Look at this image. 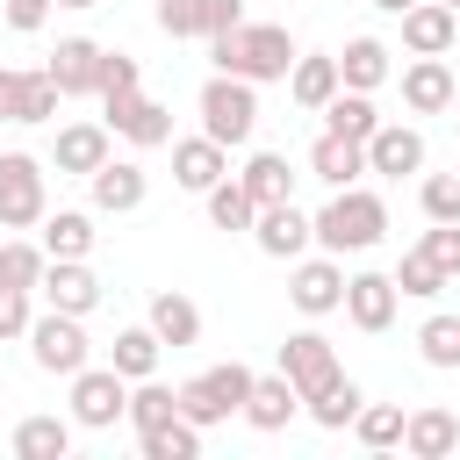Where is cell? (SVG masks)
I'll list each match as a JSON object with an SVG mask.
<instances>
[{"instance_id":"6da1fadb","label":"cell","mask_w":460,"mask_h":460,"mask_svg":"<svg viewBox=\"0 0 460 460\" xmlns=\"http://www.w3.org/2000/svg\"><path fill=\"white\" fill-rule=\"evenodd\" d=\"M208 58H216V72H237V79L266 86V79H288L302 50H295V36L280 22H237V29L208 36Z\"/></svg>"},{"instance_id":"7a4b0ae2","label":"cell","mask_w":460,"mask_h":460,"mask_svg":"<svg viewBox=\"0 0 460 460\" xmlns=\"http://www.w3.org/2000/svg\"><path fill=\"white\" fill-rule=\"evenodd\" d=\"M381 237H388V201L374 187H359V180L331 187V201L316 208V244L345 259V252H374Z\"/></svg>"},{"instance_id":"3957f363","label":"cell","mask_w":460,"mask_h":460,"mask_svg":"<svg viewBox=\"0 0 460 460\" xmlns=\"http://www.w3.org/2000/svg\"><path fill=\"white\" fill-rule=\"evenodd\" d=\"M252 367L244 359H223V367H208V374H194L187 388H180V417L187 424H230V417H244V395H252Z\"/></svg>"},{"instance_id":"277c9868","label":"cell","mask_w":460,"mask_h":460,"mask_svg":"<svg viewBox=\"0 0 460 460\" xmlns=\"http://www.w3.org/2000/svg\"><path fill=\"white\" fill-rule=\"evenodd\" d=\"M194 108H201V129H208L223 151H230V144H252V129H259V86L237 79V72H216Z\"/></svg>"},{"instance_id":"5b68a950","label":"cell","mask_w":460,"mask_h":460,"mask_svg":"<svg viewBox=\"0 0 460 460\" xmlns=\"http://www.w3.org/2000/svg\"><path fill=\"white\" fill-rule=\"evenodd\" d=\"M43 216H50L43 165L29 151H0V230H36Z\"/></svg>"},{"instance_id":"8992f818","label":"cell","mask_w":460,"mask_h":460,"mask_svg":"<svg viewBox=\"0 0 460 460\" xmlns=\"http://www.w3.org/2000/svg\"><path fill=\"white\" fill-rule=\"evenodd\" d=\"M129 417V374H115V367H79L72 374V424H86V431H108V424H122Z\"/></svg>"},{"instance_id":"52a82bcc","label":"cell","mask_w":460,"mask_h":460,"mask_svg":"<svg viewBox=\"0 0 460 460\" xmlns=\"http://www.w3.org/2000/svg\"><path fill=\"white\" fill-rule=\"evenodd\" d=\"M29 352H36V367L43 374H79L86 367V316H72V309H43L36 323H29Z\"/></svg>"},{"instance_id":"ba28073f","label":"cell","mask_w":460,"mask_h":460,"mask_svg":"<svg viewBox=\"0 0 460 460\" xmlns=\"http://www.w3.org/2000/svg\"><path fill=\"white\" fill-rule=\"evenodd\" d=\"M101 108H108V129H115V137H129L137 151L172 144V108H165V101H151L144 86H137V93H108Z\"/></svg>"},{"instance_id":"9c48e42d","label":"cell","mask_w":460,"mask_h":460,"mask_svg":"<svg viewBox=\"0 0 460 460\" xmlns=\"http://www.w3.org/2000/svg\"><path fill=\"white\" fill-rule=\"evenodd\" d=\"M280 374H288V381L302 388V402H309V395H323L345 367H338V345H331L323 331H295V338L280 345Z\"/></svg>"},{"instance_id":"30bf717a","label":"cell","mask_w":460,"mask_h":460,"mask_svg":"<svg viewBox=\"0 0 460 460\" xmlns=\"http://www.w3.org/2000/svg\"><path fill=\"white\" fill-rule=\"evenodd\" d=\"M288 302H295L302 316H331V309H345V266H338V252H323V259H295V273H288Z\"/></svg>"},{"instance_id":"8fae6325","label":"cell","mask_w":460,"mask_h":460,"mask_svg":"<svg viewBox=\"0 0 460 460\" xmlns=\"http://www.w3.org/2000/svg\"><path fill=\"white\" fill-rule=\"evenodd\" d=\"M252 244H259L266 259H302V252L316 244V216H302L295 201H266L259 223H252Z\"/></svg>"},{"instance_id":"7c38bea8","label":"cell","mask_w":460,"mask_h":460,"mask_svg":"<svg viewBox=\"0 0 460 460\" xmlns=\"http://www.w3.org/2000/svg\"><path fill=\"white\" fill-rule=\"evenodd\" d=\"M36 295H43V309H72V316H86V309L101 302V273H93L86 259H50L43 280H36Z\"/></svg>"},{"instance_id":"4fadbf2b","label":"cell","mask_w":460,"mask_h":460,"mask_svg":"<svg viewBox=\"0 0 460 460\" xmlns=\"http://www.w3.org/2000/svg\"><path fill=\"white\" fill-rule=\"evenodd\" d=\"M402 22V50L410 58H446L453 43H460V14L446 7V0H417L410 14H395Z\"/></svg>"},{"instance_id":"5bb4252c","label":"cell","mask_w":460,"mask_h":460,"mask_svg":"<svg viewBox=\"0 0 460 460\" xmlns=\"http://www.w3.org/2000/svg\"><path fill=\"white\" fill-rule=\"evenodd\" d=\"M108 122H65L58 129V144H50V165L58 172H72V180H93L101 165H108Z\"/></svg>"},{"instance_id":"9a60e30c","label":"cell","mask_w":460,"mask_h":460,"mask_svg":"<svg viewBox=\"0 0 460 460\" xmlns=\"http://www.w3.org/2000/svg\"><path fill=\"white\" fill-rule=\"evenodd\" d=\"M453 93H460V79H453L446 58H410L402 65V108L410 115H438V108H453Z\"/></svg>"},{"instance_id":"2e32d148","label":"cell","mask_w":460,"mask_h":460,"mask_svg":"<svg viewBox=\"0 0 460 460\" xmlns=\"http://www.w3.org/2000/svg\"><path fill=\"white\" fill-rule=\"evenodd\" d=\"M367 172H388V180L424 172V129H410V122H381V129L367 137Z\"/></svg>"},{"instance_id":"e0dca14e","label":"cell","mask_w":460,"mask_h":460,"mask_svg":"<svg viewBox=\"0 0 460 460\" xmlns=\"http://www.w3.org/2000/svg\"><path fill=\"white\" fill-rule=\"evenodd\" d=\"M230 172V151L201 129V137H172V180L187 187V194H208L216 180Z\"/></svg>"},{"instance_id":"ac0fdd59","label":"cell","mask_w":460,"mask_h":460,"mask_svg":"<svg viewBox=\"0 0 460 460\" xmlns=\"http://www.w3.org/2000/svg\"><path fill=\"white\" fill-rule=\"evenodd\" d=\"M395 302H402L395 273H352V280H345V316H352L359 331H388V323H395Z\"/></svg>"},{"instance_id":"d6986e66","label":"cell","mask_w":460,"mask_h":460,"mask_svg":"<svg viewBox=\"0 0 460 460\" xmlns=\"http://www.w3.org/2000/svg\"><path fill=\"white\" fill-rule=\"evenodd\" d=\"M101 58H108V50H101L93 36H58V50H50L43 72H50L65 93H101Z\"/></svg>"},{"instance_id":"ffe728a7","label":"cell","mask_w":460,"mask_h":460,"mask_svg":"<svg viewBox=\"0 0 460 460\" xmlns=\"http://www.w3.org/2000/svg\"><path fill=\"white\" fill-rule=\"evenodd\" d=\"M86 187H93V208H101V216H129V208H144V194H151V180H144L137 158H108Z\"/></svg>"},{"instance_id":"44dd1931","label":"cell","mask_w":460,"mask_h":460,"mask_svg":"<svg viewBox=\"0 0 460 460\" xmlns=\"http://www.w3.org/2000/svg\"><path fill=\"white\" fill-rule=\"evenodd\" d=\"M172 352H187V345H201V302L194 295H180V288H158L151 295V316H144Z\"/></svg>"},{"instance_id":"7402d4cb","label":"cell","mask_w":460,"mask_h":460,"mask_svg":"<svg viewBox=\"0 0 460 460\" xmlns=\"http://www.w3.org/2000/svg\"><path fill=\"white\" fill-rule=\"evenodd\" d=\"M295 410H302V388H295L288 374H259L252 395H244V424H252V431H288Z\"/></svg>"},{"instance_id":"603a6c76","label":"cell","mask_w":460,"mask_h":460,"mask_svg":"<svg viewBox=\"0 0 460 460\" xmlns=\"http://www.w3.org/2000/svg\"><path fill=\"white\" fill-rule=\"evenodd\" d=\"M453 446H460V417H453L446 402L410 410V424H402V453H417V460H446Z\"/></svg>"},{"instance_id":"cb8c5ba5","label":"cell","mask_w":460,"mask_h":460,"mask_svg":"<svg viewBox=\"0 0 460 460\" xmlns=\"http://www.w3.org/2000/svg\"><path fill=\"white\" fill-rule=\"evenodd\" d=\"M309 172H316L323 187H352V180L367 172V144H352V137L323 129V137L309 144Z\"/></svg>"},{"instance_id":"d4e9b609","label":"cell","mask_w":460,"mask_h":460,"mask_svg":"<svg viewBox=\"0 0 460 460\" xmlns=\"http://www.w3.org/2000/svg\"><path fill=\"white\" fill-rule=\"evenodd\" d=\"M388 58H395V50H388L381 36H352V43L338 50V79H345V86H359V93H374V86L395 72Z\"/></svg>"},{"instance_id":"484cf974","label":"cell","mask_w":460,"mask_h":460,"mask_svg":"<svg viewBox=\"0 0 460 460\" xmlns=\"http://www.w3.org/2000/svg\"><path fill=\"white\" fill-rule=\"evenodd\" d=\"M338 86H345V79H338V58H323V50L295 58V72H288V93H295V108H309V115H323V101H331Z\"/></svg>"},{"instance_id":"4316f807","label":"cell","mask_w":460,"mask_h":460,"mask_svg":"<svg viewBox=\"0 0 460 460\" xmlns=\"http://www.w3.org/2000/svg\"><path fill=\"white\" fill-rule=\"evenodd\" d=\"M323 129H338V137L367 144V137L381 129V108H374V93H359V86H338V93L323 101Z\"/></svg>"},{"instance_id":"83f0119b","label":"cell","mask_w":460,"mask_h":460,"mask_svg":"<svg viewBox=\"0 0 460 460\" xmlns=\"http://www.w3.org/2000/svg\"><path fill=\"white\" fill-rule=\"evenodd\" d=\"M158 352H165V338H158L151 323H129V331H115L108 367H115V374H129V381H151V374H158Z\"/></svg>"},{"instance_id":"f1b7e54d","label":"cell","mask_w":460,"mask_h":460,"mask_svg":"<svg viewBox=\"0 0 460 460\" xmlns=\"http://www.w3.org/2000/svg\"><path fill=\"white\" fill-rule=\"evenodd\" d=\"M72 453V417H22L14 424V460H65Z\"/></svg>"},{"instance_id":"f546056e","label":"cell","mask_w":460,"mask_h":460,"mask_svg":"<svg viewBox=\"0 0 460 460\" xmlns=\"http://www.w3.org/2000/svg\"><path fill=\"white\" fill-rule=\"evenodd\" d=\"M237 180L252 187V201H259V208H266V201H295V172H288V158H280V151H252Z\"/></svg>"},{"instance_id":"4dcf8cb0","label":"cell","mask_w":460,"mask_h":460,"mask_svg":"<svg viewBox=\"0 0 460 460\" xmlns=\"http://www.w3.org/2000/svg\"><path fill=\"white\" fill-rule=\"evenodd\" d=\"M201 201H208V223H216V230H252V223H259L252 187H244V180H230V172H223V180H216Z\"/></svg>"},{"instance_id":"1f68e13d","label":"cell","mask_w":460,"mask_h":460,"mask_svg":"<svg viewBox=\"0 0 460 460\" xmlns=\"http://www.w3.org/2000/svg\"><path fill=\"white\" fill-rule=\"evenodd\" d=\"M43 252H50V259H86V252H93V216H86V208L43 216Z\"/></svg>"},{"instance_id":"d6a6232c","label":"cell","mask_w":460,"mask_h":460,"mask_svg":"<svg viewBox=\"0 0 460 460\" xmlns=\"http://www.w3.org/2000/svg\"><path fill=\"white\" fill-rule=\"evenodd\" d=\"M180 417V388H165L158 374L151 381H129V424L137 431H158V424H172Z\"/></svg>"},{"instance_id":"836d02e7","label":"cell","mask_w":460,"mask_h":460,"mask_svg":"<svg viewBox=\"0 0 460 460\" xmlns=\"http://www.w3.org/2000/svg\"><path fill=\"white\" fill-rule=\"evenodd\" d=\"M402 424H410V410H402V402H359V417H352V431H359V446H367V453L402 446Z\"/></svg>"},{"instance_id":"e575fe53","label":"cell","mask_w":460,"mask_h":460,"mask_svg":"<svg viewBox=\"0 0 460 460\" xmlns=\"http://www.w3.org/2000/svg\"><path fill=\"white\" fill-rule=\"evenodd\" d=\"M359 402H367V395H359V381H352V374H338V381H331L323 395H309L302 410H309V417H316L323 431H345V424L359 417Z\"/></svg>"},{"instance_id":"d590c367","label":"cell","mask_w":460,"mask_h":460,"mask_svg":"<svg viewBox=\"0 0 460 460\" xmlns=\"http://www.w3.org/2000/svg\"><path fill=\"white\" fill-rule=\"evenodd\" d=\"M446 280H453V273H446V266H438L424 244H410V252H402V266H395V288H402V295H417V302L446 295Z\"/></svg>"},{"instance_id":"8d00e7d4","label":"cell","mask_w":460,"mask_h":460,"mask_svg":"<svg viewBox=\"0 0 460 460\" xmlns=\"http://www.w3.org/2000/svg\"><path fill=\"white\" fill-rule=\"evenodd\" d=\"M137 446H144V460H194V453H201V424L172 417V424H158V431H137Z\"/></svg>"},{"instance_id":"74e56055","label":"cell","mask_w":460,"mask_h":460,"mask_svg":"<svg viewBox=\"0 0 460 460\" xmlns=\"http://www.w3.org/2000/svg\"><path fill=\"white\" fill-rule=\"evenodd\" d=\"M43 266H50L43 244H29V237H7V244H0V280H7V288H29V295H36Z\"/></svg>"},{"instance_id":"f35d334b","label":"cell","mask_w":460,"mask_h":460,"mask_svg":"<svg viewBox=\"0 0 460 460\" xmlns=\"http://www.w3.org/2000/svg\"><path fill=\"white\" fill-rule=\"evenodd\" d=\"M417 352H424V367H460V316H424Z\"/></svg>"},{"instance_id":"ab89813d","label":"cell","mask_w":460,"mask_h":460,"mask_svg":"<svg viewBox=\"0 0 460 460\" xmlns=\"http://www.w3.org/2000/svg\"><path fill=\"white\" fill-rule=\"evenodd\" d=\"M58 101H65V86L50 72H22V122H50Z\"/></svg>"},{"instance_id":"60d3db41","label":"cell","mask_w":460,"mask_h":460,"mask_svg":"<svg viewBox=\"0 0 460 460\" xmlns=\"http://www.w3.org/2000/svg\"><path fill=\"white\" fill-rule=\"evenodd\" d=\"M424 216L431 223H460V172H424Z\"/></svg>"},{"instance_id":"b9f144b4","label":"cell","mask_w":460,"mask_h":460,"mask_svg":"<svg viewBox=\"0 0 460 460\" xmlns=\"http://www.w3.org/2000/svg\"><path fill=\"white\" fill-rule=\"evenodd\" d=\"M137 86H144V65H137L129 50H108V58H101V101H108V93H137Z\"/></svg>"},{"instance_id":"7bdbcfd3","label":"cell","mask_w":460,"mask_h":460,"mask_svg":"<svg viewBox=\"0 0 460 460\" xmlns=\"http://www.w3.org/2000/svg\"><path fill=\"white\" fill-rule=\"evenodd\" d=\"M158 29L180 43V36H208L201 29V0H158Z\"/></svg>"},{"instance_id":"ee69618b","label":"cell","mask_w":460,"mask_h":460,"mask_svg":"<svg viewBox=\"0 0 460 460\" xmlns=\"http://www.w3.org/2000/svg\"><path fill=\"white\" fill-rule=\"evenodd\" d=\"M36 309H29V288H7L0 280V338H29Z\"/></svg>"},{"instance_id":"f6af8a7d","label":"cell","mask_w":460,"mask_h":460,"mask_svg":"<svg viewBox=\"0 0 460 460\" xmlns=\"http://www.w3.org/2000/svg\"><path fill=\"white\" fill-rule=\"evenodd\" d=\"M417 244H424V252H431V259H438V266H446V273L460 280V223H431V230H424Z\"/></svg>"},{"instance_id":"bcb514c9","label":"cell","mask_w":460,"mask_h":460,"mask_svg":"<svg viewBox=\"0 0 460 460\" xmlns=\"http://www.w3.org/2000/svg\"><path fill=\"white\" fill-rule=\"evenodd\" d=\"M50 7H58V0H7V29H14V36H36V29L50 22Z\"/></svg>"},{"instance_id":"7dc6e473","label":"cell","mask_w":460,"mask_h":460,"mask_svg":"<svg viewBox=\"0 0 460 460\" xmlns=\"http://www.w3.org/2000/svg\"><path fill=\"white\" fill-rule=\"evenodd\" d=\"M244 22V0H201V29L208 36H223V29H237Z\"/></svg>"},{"instance_id":"c3c4849f","label":"cell","mask_w":460,"mask_h":460,"mask_svg":"<svg viewBox=\"0 0 460 460\" xmlns=\"http://www.w3.org/2000/svg\"><path fill=\"white\" fill-rule=\"evenodd\" d=\"M0 122H22V72L0 65Z\"/></svg>"},{"instance_id":"681fc988","label":"cell","mask_w":460,"mask_h":460,"mask_svg":"<svg viewBox=\"0 0 460 460\" xmlns=\"http://www.w3.org/2000/svg\"><path fill=\"white\" fill-rule=\"evenodd\" d=\"M374 7H381V14H410L417 0H374Z\"/></svg>"},{"instance_id":"f907efd6","label":"cell","mask_w":460,"mask_h":460,"mask_svg":"<svg viewBox=\"0 0 460 460\" xmlns=\"http://www.w3.org/2000/svg\"><path fill=\"white\" fill-rule=\"evenodd\" d=\"M58 7H72V14H86V7H101V0H58Z\"/></svg>"},{"instance_id":"816d5d0a","label":"cell","mask_w":460,"mask_h":460,"mask_svg":"<svg viewBox=\"0 0 460 460\" xmlns=\"http://www.w3.org/2000/svg\"><path fill=\"white\" fill-rule=\"evenodd\" d=\"M446 7H453V14H460V0H446Z\"/></svg>"},{"instance_id":"f5cc1de1","label":"cell","mask_w":460,"mask_h":460,"mask_svg":"<svg viewBox=\"0 0 460 460\" xmlns=\"http://www.w3.org/2000/svg\"><path fill=\"white\" fill-rule=\"evenodd\" d=\"M453 108H460V93H453Z\"/></svg>"}]
</instances>
